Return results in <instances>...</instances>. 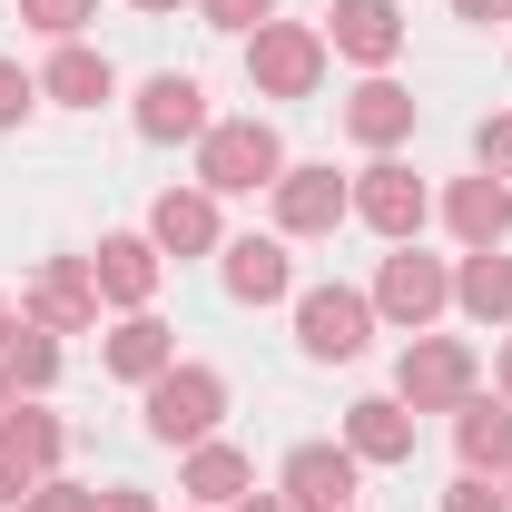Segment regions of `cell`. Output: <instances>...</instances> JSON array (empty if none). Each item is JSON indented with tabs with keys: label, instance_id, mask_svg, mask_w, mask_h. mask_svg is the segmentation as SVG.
<instances>
[{
	"label": "cell",
	"instance_id": "cell-5",
	"mask_svg": "<svg viewBox=\"0 0 512 512\" xmlns=\"http://www.w3.org/2000/svg\"><path fill=\"white\" fill-rule=\"evenodd\" d=\"M394 394H404V414H453L463 394H483V355L463 335H414L394 355Z\"/></svg>",
	"mask_w": 512,
	"mask_h": 512
},
{
	"label": "cell",
	"instance_id": "cell-13",
	"mask_svg": "<svg viewBox=\"0 0 512 512\" xmlns=\"http://www.w3.org/2000/svg\"><path fill=\"white\" fill-rule=\"evenodd\" d=\"M89 276H99V306H119V316H148V296H158L168 256L148 247V227H119V237H99V247H89Z\"/></svg>",
	"mask_w": 512,
	"mask_h": 512
},
{
	"label": "cell",
	"instance_id": "cell-33",
	"mask_svg": "<svg viewBox=\"0 0 512 512\" xmlns=\"http://www.w3.org/2000/svg\"><path fill=\"white\" fill-rule=\"evenodd\" d=\"M99 512H158V503H148L138 483H109V493H99Z\"/></svg>",
	"mask_w": 512,
	"mask_h": 512
},
{
	"label": "cell",
	"instance_id": "cell-11",
	"mask_svg": "<svg viewBox=\"0 0 512 512\" xmlns=\"http://www.w3.org/2000/svg\"><path fill=\"white\" fill-rule=\"evenodd\" d=\"M20 316L50 325V335H89V325H99V276H89V256H50V266H30Z\"/></svg>",
	"mask_w": 512,
	"mask_h": 512
},
{
	"label": "cell",
	"instance_id": "cell-6",
	"mask_svg": "<svg viewBox=\"0 0 512 512\" xmlns=\"http://www.w3.org/2000/svg\"><path fill=\"white\" fill-rule=\"evenodd\" d=\"M375 325H404V335H434V316L453 306V266L444 256H424V247H394L375 266Z\"/></svg>",
	"mask_w": 512,
	"mask_h": 512
},
{
	"label": "cell",
	"instance_id": "cell-36",
	"mask_svg": "<svg viewBox=\"0 0 512 512\" xmlns=\"http://www.w3.org/2000/svg\"><path fill=\"white\" fill-rule=\"evenodd\" d=\"M128 10H148V20H168V10H188V0H128Z\"/></svg>",
	"mask_w": 512,
	"mask_h": 512
},
{
	"label": "cell",
	"instance_id": "cell-40",
	"mask_svg": "<svg viewBox=\"0 0 512 512\" xmlns=\"http://www.w3.org/2000/svg\"><path fill=\"white\" fill-rule=\"evenodd\" d=\"M503 503H512V473H503Z\"/></svg>",
	"mask_w": 512,
	"mask_h": 512
},
{
	"label": "cell",
	"instance_id": "cell-32",
	"mask_svg": "<svg viewBox=\"0 0 512 512\" xmlns=\"http://www.w3.org/2000/svg\"><path fill=\"white\" fill-rule=\"evenodd\" d=\"M453 20H473V30H493V20H512V0H453Z\"/></svg>",
	"mask_w": 512,
	"mask_h": 512
},
{
	"label": "cell",
	"instance_id": "cell-22",
	"mask_svg": "<svg viewBox=\"0 0 512 512\" xmlns=\"http://www.w3.org/2000/svg\"><path fill=\"white\" fill-rule=\"evenodd\" d=\"M40 99H50V109H99V99H119V69H109V50L60 40V50H50V69H40Z\"/></svg>",
	"mask_w": 512,
	"mask_h": 512
},
{
	"label": "cell",
	"instance_id": "cell-16",
	"mask_svg": "<svg viewBox=\"0 0 512 512\" xmlns=\"http://www.w3.org/2000/svg\"><path fill=\"white\" fill-rule=\"evenodd\" d=\"M148 247L178 256V266H188V256H217V247H227L217 197H207V188H158V197H148Z\"/></svg>",
	"mask_w": 512,
	"mask_h": 512
},
{
	"label": "cell",
	"instance_id": "cell-15",
	"mask_svg": "<svg viewBox=\"0 0 512 512\" xmlns=\"http://www.w3.org/2000/svg\"><path fill=\"white\" fill-rule=\"evenodd\" d=\"M217 286H227L237 306H286V296H296L286 237H227V247H217Z\"/></svg>",
	"mask_w": 512,
	"mask_h": 512
},
{
	"label": "cell",
	"instance_id": "cell-14",
	"mask_svg": "<svg viewBox=\"0 0 512 512\" xmlns=\"http://www.w3.org/2000/svg\"><path fill=\"white\" fill-rule=\"evenodd\" d=\"M355 483H365V463H355L345 444H296L286 463H276L286 512H345V503H355Z\"/></svg>",
	"mask_w": 512,
	"mask_h": 512
},
{
	"label": "cell",
	"instance_id": "cell-18",
	"mask_svg": "<svg viewBox=\"0 0 512 512\" xmlns=\"http://www.w3.org/2000/svg\"><path fill=\"white\" fill-rule=\"evenodd\" d=\"M60 453H69V424L40 404V394H20V404L0 414V463H10L20 483H50V473H60Z\"/></svg>",
	"mask_w": 512,
	"mask_h": 512
},
{
	"label": "cell",
	"instance_id": "cell-4",
	"mask_svg": "<svg viewBox=\"0 0 512 512\" xmlns=\"http://www.w3.org/2000/svg\"><path fill=\"white\" fill-rule=\"evenodd\" d=\"M375 345V296L365 286H296V355L306 365H355Z\"/></svg>",
	"mask_w": 512,
	"mask_h": 512
},
{
	"label": "cell",
	"instance_id": "cell-3",
	"mask_svg": "<svg viewBox=\"0 0 512 512\" xmlns=\"http://www.w3.org/2000/svg\"><path fill=\"white\" fill-rule=\"evenodd\" d=\"M325 30L316 20H266V30H247V89L256 99H316L325 89Z\"/></svg>",
	"mask_w": 512,
	"mask_h": 512
},
{
	"label": "cell",
	"instance_id": "cell-28",
	"mask_svg": "<svg viewBox=\"0 0 512 512\" xmlns=\"http://www.w3.org/2000/svg\"><path fill=\"white\" fill-rule=\"evenodd\" d=\"M40 109V69H20V60H0V128H20Z\"/></svg>",
	"mask_w": 512,
	"mask_h": 512
},
{
	"label": "cell",
	"instance_id": "cell-38",
	"mask_svg": "<svg viewBox=\"0 0 512 512\" xmlns=\"http://www.w3.org/2000/svg\"><path fill=\"white\" fill-rule=\"evenodd\" d=\"M10 325H20V306H10V296H0V345H10Z\"/></svg>",
	"mask_w": 512,
	"mask_h": 512
},
{
	"label": "cell",
	"instance_id": "cell-35",
	"mask_svg": "<svg viewBox=\"0 0 512 512\" xmlns=\"http://www.w3.org/2000/svg\"><path fill=\"white\" fill-rule=\"evenodd\" d=\"M227 512H286V493H247V503H227Z\"/></svg>",
	"mask_w": 512,
	"mask_h": 512
},
{
	"label": "cell",
	"instance_id": "cell-37",
	"mask_svg": "<svg viewBox=\"0 0 512 512\" xmlns=\"http://www.w3.org/2000/svg\"><path fill=\"white\" fill-rule=\"evenodd\" d=\"M493 384H503V404H512V345H503V365H493Z\"/></svg>",
	"mask_w": 512,
	"mask_h": 512
},
{
	"label": "cell",
	"instance_id": "cell-31",
	"mask_svg": "<svg viewBox=\"0 0 512 512\" xmlns=\"http://www.w3.org/2000/svg\"><path fill=\"white\" fill-rule=\"evenodd\" d=\"M444 512H512V503H503V483H493V473H453Z\"/></svg>",
	"mask_w": 512,
	"mask_h": 512
},
{
	"label": "cell",
	"instance_id": "cell-42",
	"mask_svg": "<svg viewBox=\"0 0 512 512\" xmlns=\"http://www.w3.org/2000/svg\"><path fill=\"white\" fill-rule=\"evenodd\" d=\"M188 512H197V503H188Z\"/></svg>",
	"mask_w": 512,
	"mask_h": 512
},
{
	"label": "cell",
	"instance_id": "cell-41",
	"mask_svg": "<svg viewBox=\"0 0 512 512\" xmlns=\"http://www.w3.org/2000/svg\"><path fill=\"white\" fill-rule=\"evenodd\" d=\"M345 512H365V503H345Z\"/></svg>",
	"mask_w": 512,
	"mask_h": 512
},
{
	"label": "cell",
	"instance_id": "cell-7",
	"mask_svg": "<svg viewBox=\"0 0 512 512\" xmlns=\"http://www.w3.org/2000/svg\"><path fill=\"white\" fill-rule=\"evenodd\" d=\"M266 207H276V237L296 247V237H335L345 217H355V178H335L325 158H286V178L266 188Z\"/></svg>",
	"mask_w": 512,
	"mask_h": 512
},
{
	"label": "cell",
	"instance_id": "cell-23",
	"mask_svg": "<svg viewBox=\"0 0 512 512\" xmlns=\"http://www.w3.org/2000/svg\"><path fill=\"white\" fill-rule=\"evenodd\" d=\"M99 365H109L119 384H158L168 365H178V335H168L158 316H119V325H109V345H99Z\"/></svg>",
	"mask_w": 512,
	"mask_h": 512
},
{
	"label": "cell",
	"instance_id": "cell-20",
	"mask_svg": "<svg viewBox=\"0 0 512 512\" xmlns=\"http://www.w3.org/2000/svg\"><path fill=\"white\" fill-rule=\"evenodd\" d=\"M178 493H188L197 512H227V503L256 493V463L227 444V434H207V444H188V463H178Z\"/></svg>",
	"mask_w": 512,
	"mask_h": 512
},
{
	"label": "cell",
	"instance_id": "cell-1",
	"mask_svg": "<svg viewBox=\"0 0 512 512\" xmlns=\"http://www.w3.org/2000/svg\"><path fill=\"white\" fill-rule=\"evenodd\" d=\"M138 414H148V444L188 453V444H207V434L227 424V375L197 365V355H178L158 384H138Z\"/></svg>",
	"mask_w": 512,
	"mask_h": 512
},
{
	"label": "cell",
	"instance_id": "cell-17",
	"mask_svg": "<svg viewBox=\"0 0 512 512\" xmlns=\"http://www.w3.org/2000/svg\"><path fill=\"white\" fill-rule=\"evenodd\" d=\"M414 424H424V414H404V394H355L335 444L355 453V463H384V473H394V463H414Z\"/></svg>",
	"mask_w": 512,
	"mask_h": 512
},
{
	"label": "cell",
	"instance_id": "cell-12",
	"mask_svg": "<svg viewBox=\"0 0 512 512\" xmlns=\"http://www.w3.org/2000/svg\"><path fill=\"white\" fill-rule=\"evenodd\" d=\"M414 119H424V99H414L394 69H375V79H355V89H345V138H355L365 158H394V148L414 138Z\"/></svg>",
	"mask_w": 512,
	"mask_h": 512
},
{
	"label": "cell",
	"instance_id": "cell-29",
	"mask_svg": "<svg viewBox=\"0 0 512 512\" xmlns=\"http://www.w3.org/2000/svg\"><path fill=\"white\" fill-rule=\"evenodd\" d=\"M473 168H493V178H512V109H493V119L473 128Z\"/></svg>",
	"mask_w": 512,
	"mask_h": 512
},
{
	"label": "cell",
	"instance_id": "cell-24",
	"mask_svg": "<svg viewBox=\"0 0 512 512\" xmlns=\"http://www.w3.org/2000/svg\"><path fill=\"white\" fill-rule=\"evenodd\" d=\"M453 306L473 325H512V256L503 247H473L463 266H453Z\"/></svg>",
	"mask_w": 512,
	"mask_h": 512
},
{
	"label": "cell",
	"instance_id": "cell-26",
	"mask_svg": "<svg viewBox=\"0 0 512 512\" xmlns=\"http://www.w3.org/2000/svg\"><path fill=\"white\" fill-rule=\"evenodd\" d=\"M20 20H30L40 40H79V30L99 20V0H20Z\"/></svg>",
	"mask_w": 512,
	"mask_h": 512
},
{
	"label": "cell",
	"instance_id": "cell-27",
	"mask_svg": "<svg viewBox=\"0 0 512 512\" xmlns=\"http://www.w3.org/2000/svg\"><path fill=\"white\" fill-rule=\"evenodd\" d=\"M197 20H207V30H237V40H247V30H266V20H276V0H197Z\"/></svg>",
	"mask_w": 512,
	"mask_h": 512
},
{
	"label": "cell",
	"instance_id": "cell-2",
	"mask_svg": "<svg viewBox=\"0 0 512 512\" xmlns=\"http://www.w3.org/2000/svg\"><path fill=\"white\" fill-rule=\"evenodd\" d=\"M286 178V138L266 119H217L207 138H197V188L207 197H256Z\"/></svg>",
	"mask_w": 512,
	"mask_h": 512
},
{
	"label": "cell",
	"instance_id": "cell-21",
	"mask_svg": "<svg viewBox=\"0 0 512 512\" xmlns=\"http://www.w3.org/2000/svg\"><path fill=\"white\" fill-rule=\"evenodd\" d=\"M453 453H463V473H512V404L503 394H463L453 404Z\"/></svg>",
	"mask_w": 512,
	"mask_h": 512
},
{
	"label": "cell",
	"instance_id": "cell-25",
	"mask_svg": "<svg viewBox=\"0 0 512 512\" xmlns=\"http://www.w3.org/2000/svg\"><path fill=\"white\" fill-rule=\"evenodd\" d=\"M0 375L20 384V394H50V384H60V335H50V325H10V345H0Z\"/></svg>",
	"mask_w": 512,
	"mask_h": 512
},
{
	"label": "cell",
	"instance_id": "cell-34",
	"mask_svg": "<svg viewBox=\"0 0 512 512\" xmlns=\"http://www.w3.org/2000/svg\"><path fill=\"white\" fill-rule=\"evenodd\" d=\"M20 503H30V483H20V473L0 463V512H20Z\"/></svg>",
	"mask_w": 512,
	"mask_h": 512
},
{
	"label": "cell",
	"instance_id": "cell-30",
	"mask_svg": "<svg viewBox=\"0 0 512 512\" xmlns=\"http://www.w3.org/2000/svg\"><path fill=\"white\" fill-rule=\"evenodd\" d=\"M20 512H99V493L69 483V473H50V483H30V503H20Z\"/></svg>",
	"mask_w": 512,
	"mask_h": 512
},
{
	"label": "cell",
	"instance_id": "cell-9",
	"mask_svg": "<svg viewBox=\"0 0 512 512\" xmlns=\"http://www.w3.org/2000/svg\"><path fill=\"white\" fill-rule=\"evenodd\" d=\"M128 119H138V138H148V148H178V138H207V79H197V69H158V79H138V99H128Z\"/></svg>",
	"mask_w": 512,
	"mask_h": 512
},
{
	"label": "cell",
	"instance_id": "cell-39",
	"mask_svg": "<svg viewBox=\"0 0 512 512\" xmlns=\"http://www.w3.org/2000/svg\"><path fill=\"white\" fill-rule=\"evenodd\" d=\"M10 404H20V384H10V375H0V414H10Z\"/></svg>",
	"mask_w": 512,
	"mask_h": 512
},
{
	"label": "cell",
	"instance_id": "cell-8",
	"mask_svg": "<svg viewBox=\"0 0 512 512\" xmlns=\"http://www.w3.org/2000/svg\"><path fill=\"white\" fill-rule=\"evenodd\" d=\"M355 217L375 227L384 247H414L424 217H434V197H424V178H414L404 158H365V168H355Z\"/></svg>",
	"mask_w": 512,
	"mask_h": 512
},
{
	"label": "cell",
	"instance_id": "cell-10",
	"mask_svg": "<svg viewBox=\"0 0 512 512\" xmlns=\"http://www.w3.org/2000/svg\"><path fill=\"white\" fill-rule=\"evenodd\" d=\"M316 30H325V50H335V60H355L365 79L404 60V10H394V0H325Z\"/></svg>",
	"mask_w": 512,
	"mask_h": 512
},
{
	"label": "cell",
	"instance_id": "cell-19",
	"mask_svg": "<svg viewBox=\"0 0 512 512\" xmlns=\"http://www.w3.org/2000/svg\"><path fill=\"white\" fill-rule=\"evenodd\" d=\"M444 227L463 237V256H473V247H503V237H512V178H493V168L453 178V188H444Z\"/></svg>",
	"mask_w": 512,
	"mask_h": 512
}]
</instances>
